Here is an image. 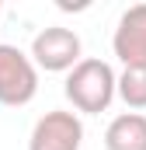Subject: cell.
<instances>
[{
    "mask_svg": "<svg viewBox=\"0 0 146 150\" xmlns=\"http://www.w3.org/2000/svg\"><path fill=\"white\" fill-rule=\"evenodd\" d=\"M63 91H66V98H70V105L77 112L101 115V112H108V105L118 94V77L111 70V63L87 56L66 74V87Z\"/></svg>",
    "mask_w": 146,
    "mask_h": 150,
    "instance_id": "6da1fadb",
    "label": "cell"
},
{
    "mask_svg": "<svg viewBox=\"0 0 146 150\" xmlns=\"http://www.w3.org/2000/svg\"><path fill=\"white\" fill-rule=\"evenodd\" d=\"M80 143L84 122L77 112H45L28 136V150H80Z\"/></svg>",
    "mask_w": 146,
    "mask_h": 150,
    "instance_id": "277c9868",
    "label": "cell"
},
{
    "mask_svg": "<svg viewBox=\"0 0 146 150\" xmlns=\"http://www.w3.org/2000/svg\"><path fill=\"white\" fill-rule=\"evenodd\" d=\"M105 150H146V115L122 112L105 129Z\"/></svg>",
    "mask_w": 146,
    "mask_h": 150,
    "instance_id": "8992f818",
    "label": "cell"
},
{
    "mask_svg": "<svg viewBox=\"0 0 146 150\" xmlns=\"http://www.w3.org/2000/svg\"><path fill=\"white\" fill-rule=\"evenodd\" d=\"M111 49L125 70H146V4H132L118 18Z\"/></svg>",
    "mask_w": 146,
    "mask_h": 150,
    "instance_id": "5b68a950",
    "label": "cell"
},
{
    "mask_svg": "<svg viewBox=\"0 0 146 150\" xmlns=\"http://www.w3.org/2000/svg\"><path fill=\"white\" fill-rule=\"evenodd\" d=\"M118 98L125 101V108L143 112L146 108V70H122V77H118Z\"/></svg>",
    "mask_w": 146,
    "mask_h": 150,
    "instance_id": "52a82bcc",
    "label": "cell"
},
{
    "mask_svg": "<svg viewBox=\"0 0 146 150\" xmlns=\"http://www.w3.org/2000/svg\"><path fill=\"white\" fill-rule=\"evenodd\" d=\"M38 94V67L32 52L0 42V105L21 108Z\"/></svg>",
    "mask_w": 146,
    "mask_h": 150,
    "instance_id": "7a4b0ae2",
    "label": "cell"
},
{
    "mask_svg": "<svg viewBox=\"0 0 146 150\" xmlns=\"http://www.w3.org/2000/svg\"><path fill=\"white\" fill-rule=\"evenodd\" d=\"M32 59L45 74H70L73 67L84 59L80 56V35L73 28H63V25L42 28L32 38Z\"/></svg>",
    "mask_w": 146,
    "mask_h": 150,
    "instance_id": "3957f363",
    "label": "cell"
}]
</instances>
